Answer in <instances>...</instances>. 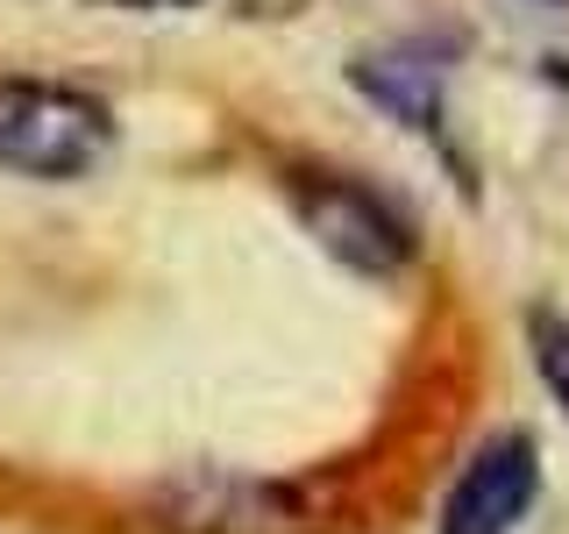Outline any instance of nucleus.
I'll return each mask as SVG.
<instances>
[{
	"label": "nucleus",
	"mask_w": 569,
	"mask_h": 534,
	"mask_svg": "<svg viewBox=\"0 0 569 534\" xmlns=\"http://www.w3.org/2000/svg\"><path fill=\"white\" fill-rule=\"evenodd\" d=\"M114 142V115L93 93L50 79H0V171L14 178H86Z\"/></svg>",
	"instance_id": "obj_1"
},
{
	"label": "nucleus",
	"mask_w": 569,
	"mask_h": 534,
	"mask_svg": "<svg viewBox=\"0 0 569 534\" xmlns=\"http://www.w3.org/2000/svg\"><path fill=\"white\" fill-rule=\"evenodd\" d=\"M299 221L320 236L335 264L363 278H391L406 257H413V228L391 214L378 192L349 186V178H299Z\"/></svg>",
	"instance_id": "obj_2"
},
{
	"label": "nucleus",
	"mask_w": 569,
	"mask_h": 534,
	"mask_svg": "<svg viewBox=\"0 0 569 534\" xmlns=\"http://www.w3.org/2000/svg\"><path fill=\"white\" fill-rule=\"evenodd\" d=\"M533 492H541L533 442L527 435H498L462 463V477L449 485V498H441V534H512L527 521Z\"/></svg>",
	"instance_id": "obj_3"
},
{
	"label": "nucleus",
	"mask_w": 569,
	"mask_h": 534,
	"mask_svg": "<svg viewBox=\"0 0 569 534\" xmlns=\"http://www.w3.org/2000/svg\"><path fill=\"white\" fill-rule=\"evenodd\" d=\"M164 506L178 534H307V506L263 477H192Z\"/></svg>",
	"instance_id": "obj_4"
},
{
	"label": "nucleus",
	"mask_w": 569,
	"mask_h": 534,
	"mask_svg": "<svg viewBox=\"0 0 569 534\" xmlns=\"http://www.w3.org/2000/svg\"><path fill=\"white\" fill-rule=\"evenodd\" d=\"M349 79L363 86L370 100L385 107V115H399L406 129H420V136H435L441 129V71L413 58V50H385V58H356L349 65Z\"/></svg>",
	"instance_id": "obj_5"
},
{
	"label": "nucleus",
	"mask_w": 569,
	"mask_h": 534,
	"mask_svg": "<svg viewBox=\"0 0 569 534\" xmlns=\"http://www.w3.org/2000/svg\"><path fill=\"white\" fill-rule=\"evenodd\" d=\"M527 335H533V370L548 378V392H556V406L569 414V314H533L527 320Z\"/></svg>",
	"instance_id": "obj_6"
},
{
	"label": "nucleus",
	"mask_w": 569,
	"mask_h": 534,
	"mask_svg": "<svg viewBox=\"0 0 569 534\" xmlns=\"http://www.w3.org/2000/svg\"><path fill=\"white\" fill-rule=\"evenodd\" d=\"M136 8H142V0H136ZM150 8H178V0H150Z\"/></svg>",
	"instance_id": "obj_7"
}]
</instances>
